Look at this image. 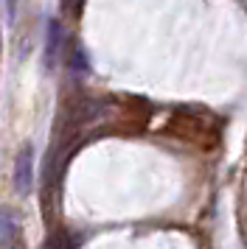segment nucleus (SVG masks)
Wrapping results in <instances>:
<instances>
[{
	"mask_svg": "<svg viewBox=\"0 0 247 249\" xmlns=\"http://www.w3.org/2000/svg\"><path fill=\"white\" fill-rule=\"evenodd\" d=\"M22 238V221L17 207L0 204V249H17Z\"/></svg>",
	"mask_w": 247,
	"mask_h": 249,
	"instance_id": "f257e3e1",
	"label": "nucleus"
},
{
	"mask_svg": "<svg viewBox=\"0 0 247 249\" xmlns=\"http://www.w3.org/2000/svg\"><path fill=\"white\" fill-rule=\"evenodd\" d=\"M34 188V148L31 143H22L14 157V191L25 196Z\"/></svg>",
	"mask_w": 247,
	"mask_h": 249,
	"instance_id": "f03ea898",
	"label": "nucleus"
},
{
	"mask_svg": "<svg viewBox=\"0 0 247 249\" xmlns=\"http://www.w3.org/2000/svg\"><path fill=\"white\" fill-rule=\"evenodd\" d=\"M62 25L59 20H48V28H45V70L56 68V59H59V51H62Z\"/></svg>",
	"mask_w": 247,
	"mask_h": 249,
	"instance_id": "7ed1b4c3",
	"label": "nucleus"
},
{
	"mask_svg": "<svg viewBox=\"0 0 247 249\" xmlns=\"http://www.w3.org/2000/svg\"><path fill=\"white\" fill-rule=\"evenodd\" d=\"M17 9H20V0H3V14H6V25L17 23Z\"/></svg>",
	"mask_w": 247,
	"mask_h": 249,
	"instance_id": "20e7f679",
	"label": "nucleus"
}]
</instances>
